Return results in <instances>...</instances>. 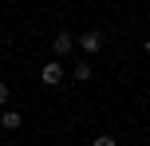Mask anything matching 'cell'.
Here are the masks:
<instances>
[{
  "mask_svg": "<svg viewBox=\"0 0 150 146\" xmlns=\"http://www.w3.org/2000/svg\"><path fill=\"white\" fill-rule=\"evenodd\" d=\"M75 47L83 51V59H87V55H99L103 51V32L91 28V32H83V36H75Z\"/></svg>",
  "mask_w": 150,
  "mask_h": 146,
  "instance_id": "1",
  "label": "cell"
},
{
  "mask_svg": "<svg viewBox=\"0 0 150 146\" xmlns=\"http://www.w3.org/2000/svg\"><path fill=\"white\" fill-rule=\"evenodd\" d=\"M52 51H55V59H67V55L75 51V36H71V32H55Z\"/></svg>",
  "mask_w": 150,
  "mask_h": 146,
  "instance_id": "2",
  "label": "cell"
},
{
  "mask_svg": "<svg viewBox=\"0 0 150 146\" xmlns=\"http://www.w3.org/2000/svg\"><path fill=\"white\" fill-rule=\"evenodd\" d=\"M40 83H44V87H59V83H63V63H59V59L44 63V71H40Z\"/></svg>",
  "mask_w": 150,
  "mask_h": 146,
  "instance_id": "3",
  "label": "cell"
},
{
  "mask_svg": "<svg viewBox=\"0 0 150 146\" xmlns=\"http://www.w3.org/2000/svg\"><path fill=\"white\" fill-rule=\"evenodd\" d=\"M0 126H4V130H20V126H24L20 111H0Z\"/></svg>",
  "mask_w": 150,
  "mask_h": 146,
  "instance_id": "4",
  "label": "cell"
},
{
  "mask_svg": "<svg viewBox=\"0 0 150 146\" xmlns=\"http://www.w3.org/2000/svg\"><path fill=\"white\" fill-rule=\"evenodd\" d=\"M71 79L87 83V79H91V59H75V67H71Z\"/></svg>",
  "mask_w": 150,
  "mask_h": 146,
  "instance_id": "5",
  "label": "cell"
},
{
  "mask_svg": "<svg viewBox=\"0 0 150 146\" xmlns=\"http://www.w3.org/2000/svg\"><path fill=\"white\" fill-rule=\"evenodd\" d=\"M91 146H119V142H115L111 134H99V138H91Z\"/></svg>",
  "mask_w": 150,
  "mask_h": 146,
  "instance_id": "6",
  "label": "cell"
},
{
  "mask_svg": "<svg viewBox=\"0 0 150 146\" xmlns=\"http://www.w3.org/2000/svg\"><path fill=\"white\" fill-rule=\"evenodd\" d=\"M8 99H12V91H8V83L0 79V107H8Z\"/></svg>",
  "mask_w": 150,
  "mask_h": 146,
  "instance_id": "7",
  "label": "cell"
}]
</instances>
